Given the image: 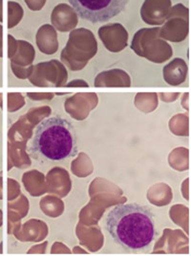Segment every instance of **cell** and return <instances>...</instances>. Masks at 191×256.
Returning <instances> with one entry per match:
<instances>
[{
    "instance_id": "9c48e42d",
    "label": "cell",
    "mask_w": 191,
    "mask_h": 256,
    "mask_svg": "<svg viewBox=\"0 0 191 256\" xmlns=\"http://www.w3.org/2000/svg\"><path fill=\"white\" fill-rule=\"evenodd\" d=\"M171 7V0H144L140 10L141 20L148 25L161 26L165 22Z\"/></svg>"
},
{
    "instance_id": "ba28073f",
    "label": "cell",
    "mask_w": 191,
    "mask_h": 256,
    "mask_svg": "<svg viewBox=\"0 0 191 256\" xmlns=\"http://www.w3.org/2000/svg\"><path fill=\"white\" fill-rule=\"evenodd\" d=\"M98 34L105 48L112 52H119L127 46L128 32L121 23L103 25Z\"/></svg>"
},
{
    "instance_id": "8fae6325",
    "label": "cell",
    "mask_w": 191,
    "mask_h": 256,
    "mask_svg": "<svg viewBox=\"0 0 191 256\" xmlns=\"http://www.w3.org/2000/svg\"><path fill=\"white\" fill-rule=\"evenodd\" d=\"M188 72V67L185 61L181 58H175L167 64L163 70V79L171 86H179L182 84Z\"/></svg>"
},
{
    "instance_id": "8992f818",
    "label": "cell",
    "mask_w": 191,
    "mask_h": 256,
    "mask_svg": "<svg viewBox=\"0 0 191 256\" xmlns=\"http://www.w3.org/2000/svg\"><path fill=\"white\" fill-rule=\"evenodd\" d=\"M189 34V10L178 3L171 7L163 26L160 28V36L163 40L181 42Z\"/></svg>"
},
{
    "instance_id": "4fadbf2b",
    "label": "cell",
    "mask_w": 191,
    "mask_h": 256,
    "mask_svg": "<svg viewBox=\"0 0 191 256\" xmlns=\"http://www.w3.org/2000/svg\"><path fill=\"white\" fill-rule=\"evenodd\" d=\"M129 76L121 70H112L100 74L95 80L97 87H129Z\"/></svg>"
},
{
    "instance_id": "6da1fadb",
    "label": "cell",
    "mask_w": 191,
    "mask_h": 256,
    "mask_svg": "<svg viewBox=\"0 0 191 256\" xmlns=\"http://www.w3.org/2000/svg\"><path fill=\"white\" fill-rule=\"evenodd\" d=\"M105 228L116 244L129 252L145 250L156 236L155 218L150 208L139 204H122L111 210Z\"/></svg>"
},
{
    "instance_id": "7c38bea8",
    "label": "cell",
    "mask_w": 191,
    "mask_h": 256,
    "mask_svg": "<svg viewBox=\"0 0 191 256\" xmlns=\"http://www.w3.org/2000/svg\"><path fill=\"white\" fill-rule=\"evenodd\" d=\"M37 44L42 52L53 54L59 48L56 29L50 24L42 25L37 32Z\"/></svg>"
},
{
    "instance_id": "ac0fdd59",
    "label": "cell",
    "mask_w": 191,
    "mask_h": 256,
    "mask_svg": "<svg viewBox=\"0 0 191 256\" xmlns=\"http://www.w3.org/2000/svg\"><path fill=\"white\" fill-rule=\"evenodd\" d=\"M2 4H3V0H0V22L3 21V10H2Z\"/></svg>"
},
{
    "instance_id": "277c9868",
    "label": "cell",
    "mask_w": 191,
    "mask_h": 256,
    "mask_svg": "<svg viewBox=\"0 0 191 256\" xmlns=\"http://www.w3.org/2000/svg\"><path fill=\"white\" fill-rule=\"evenodd\" d=\"M131 48L138 56L155 63H162L173 54L169 44L160 36V27L138 30L133 38Z\"/></svg>"
},
{
    "instance_id": "e0dca14e",
    "label": "cell",
    "mask_w": 191,
    "mask_h": 256,
    "mask_svg": "<svg viewBox=\"0 0 191 256\" xmlns=\"http://www.w3.org/2000/svg\"><path fill=\"white\" fill-rule=\"evenodd\" d=\"M71 86H84V87H87L88 85L83 81H73V82H71L70 84H68V87H71Z\"/></svg>"
},
{
    "instance_id": "5b68a950",
    "label": "cell",
    "mask_w": 191,
    "mask_h": 256,
    "mask_svg": "<svg viewBox=\"0 0 191 256\" xmlns=\"http://www.w3.org/2000/svg\"><path fill=\"white\" fill-rule=\"evenodd\" d=\"M81 18L91 23L106 22L120 14L129 0H68Z\"/></svg>"
},
{
    "instance_id": "7a4b0ae2",
    "label": "cell",
    "mask_w": 191,
    "mask_h": 256,
    "mask_svg": "<svg viewBox=\"0 0 191 256\" xmlns=\"http://www.w3.org/2000/svg\"><path fill=\"white\" fill-rule=\"evenodd\" d=\"M30 152L51 161H63L78 154V140L75 127L61 116L45 119L35 130Z\"/></svg>"
},
{
    "instance_id": "30bf717a",
    "label": "cell",
    "mask_w": 191,
    "mask_h": 256,
    "mask_svg": "<svg viewBox=\"0 0 191 256\" xmlns=\"http://www.w3.org/2000/svg\"><path fill=\"white\" fill-rule=\"evenodd\" d=\"M51 23L53 27L61 32L73 30L79 23V16L72 6L61 3L57 5L51 14Z\"/></svg>"
},
{
    "instance_id": "d6986e66",
    "label": "cell",
    "mask_w": 191,
    "mask_h": 256,
    "mask_svg": "<svg viewBox=\"0 0 191 256\" xmlns=\"http://www.w3.org/2000/svg\"><path fill=\"white\" fill-rule=\"evenodd\" d=\"M1 45H2V25L0 24V56H1Z\"/></svg>"
},
{
    "instance_id": "3957f363",
    "label": "cell",
    "mask_w": 191,
    "mask_h": 256,
    "mask_svg": "<svg viewBox=\"0 0 191 256\" xmlns=\"http://www.w3.org/2000/svg\"><path fill=\"white\" fill-rule=\"evenodd\" d=\"M98 43L94 34L88 29L80 28L70 32L66 47L61 52V60L72 70L83 69L97 54Z\"/></svg>"
},
{
    "instance_id": "2e32d148",
    "label": "cell",
    "mask_w": 191,
    "mask_h": 256,
    "mask_svg": "<svg viewBox=\"0 0 191 256\" xmlns=\"http://www.w3.org/2000/svg\"><path fill=\"white\" fill-rule=\"evenodd\" d=\"M24 1L31 10L39 12L42 10V8L45 6L47 0H24Z\"/></svg>"
},
{
    "instance_id": "52a82bcc",
    "label": "cell",
    "mask_w": 191,
    "mask_h": 256,
    "mask_svg": "<svg viewBox=\"0 0 191 256\" xmlns=\"http://www.w3.org/2000/svg\"><path fill=\"white\" fill-rule=\"evenodd\" d=\"M67 72L64 67L57 60H52L51 62H46L39 64L34 76L31 78L32 83L42 86V85H51L62 86L66 82Z\"/></svg>"
},
{
    "instance_id": "9a60e30c",
    "label": "cell",
    "mask_w": 191,
    "mask_h": 256,
    "mask_svg": "<svg viewBox=\"0 0 191 256\" xmlns=\"http://www.w3.org/2000/svg\"><path fill=\"white\" fill-rule=\"evenodd\" d=\"M18 45L20 48V56L16 60H14L15 62H20L21 64H30L33 60L35 58V50L33 48V46L30 43L26 42V41H18Z\"/></svg>"
},
{
    "instance_id": "5bb4252c",
    "label": "cell",
    "mask_w": 191,
    "mask_h": 256,
    "mask_svg": "<svg viewBox=\"0 0 191 256\" xmlns=\"http://www.w3.org/2000/svg\"><path fill=\"white\" fill-rule=\"evenodd\" d=\"M24 16V10L19 2L10 0L8 2V28L12 29L21 22Z\"/></svg>"
}]
</instances>
